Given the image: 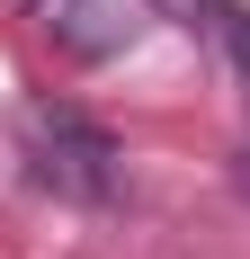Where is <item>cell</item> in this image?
Masks as SVG:
<instances>
[{"label": "cell", "mask_w": 250, "mask_h": 259, "mask_svg": "<svg viewBox=\"0 0 250 259\" xmlns=\"http://www.w3.org/2000/svg\"><path fill=\"white\" fill-rule=\"evenodd\" d=\"M27 170H36V188L63 197V206H107L125 152H116V134H107L99 116H80V107H36V116H27Z\"/></svg>", "instance_id": "cell-1"}, {"label": "cell", "mask_w": 250, "mask_h": 259, "mask_svg": "<svg viewBox=\"0 0 250 259\" xmlns=\"http://www.w3.org/2000/svg\"><path fill=\"white\" fill-rule=\"evenodd\" d=\"M54 9V36L72 54H116V45H134L170 0H45Z\"/></svg>", "instance_id": "cell-2"}, {"label": "cell", "mask_w": 250, "mask_h": 259, "mask_svg": "<svg viewBox=\"0 0 250 259\" xmlns=\"http://www.w3.org/2000/svg\"><path fill=\"white\" fill-rule=\"evenodd\" d=\"M215 36H224V54L241 63V80H250V9H232V0H215Z\"/></svg>", "instance_id": "cell-3"}]
</instances>
